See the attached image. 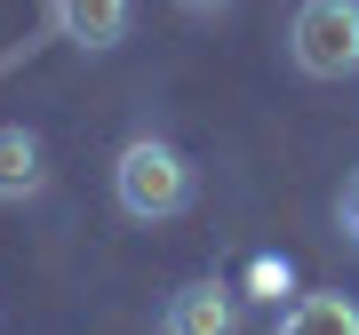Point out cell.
<instances>
[{
  "instance_id": "6da1fadb",
  "label": "cell",
  "mask_w": 359,
  "mask_h": 335,
  "mask_svg": "<svg viewBox=\"0 0 359 335\" xmlns=\"http://www.w3.org/2000/svg\"><path fill=\"white\" fill-rule=\"evenodd\" d=\"M112 200H120V216H128V224H168V216H184V207H192V160H184L176 144H160V136L120 144V160H112Z\"/></svg>"
},
{
  "instance_id": "7a4b0ae2",
  "label": "cell",
  "mask_w": 359,
  "mask_h": 335,
  "mask_svg": "<svg viewBox=\"0 0 359 335\" xmlns=\"http://www.w3.org/2000/svg\"><path fill=\"white\" fill-rule=\"evenodd\" d=\"M287 56L304 80H351L359 72V0H304L287 25Z\"/></svg>"
},
{
  "instance_id": "3957f363",
  "label": "cell",
  "mask_w": 359,
  "mask_h": 335,
  "mask_svg": "<svg viewBox=\"0 0 359 335\" xmlns=\"http://www.w3.org/2000/svg\"><path fill=\"white\" fill-rule=\"evenodd\" d=\"M160 335H240V287H224V280L176 287L160 311Z\"/></svg>"
},
{
  "instance_id": "277c9868",
  "label": "cell",
  "mask_w": 359,
  "mask_h": 335,
  "mask_svg": "<svg viewBox=\"0 0 359 335\" xmlns=\"http://www.w3.org/2000/svg\"><path fill=\"white\" fill-rule=\"evenodd\" d=\"M136 25V0H56V32L72 48H120Z\"/></svg>"
},
{
  "instance_id": "5b68a950",
  "label": "cell",
  "mask_w": 359,
  "mask_h": 335,
  "mask_svg": "<svg viewBox=\"0 0 359 335\" xmlns=\"http://www.w3.org/2000/svg\"><path fill=\"white\" fill-rule=\"evenodd\" d=\"M48 192V152H40L32 128L0 120V200H40Z\"/></svg>"
},
{
  "instance_id": "8992f818",
  "label": "cell",
  "mask_w": 359,
  "mask_h": 335,
  "mask_svg": "<svg viewBox=\"0 0 359 335\" xmlns=\"http://www.w3.org/2000/svg\"><path fill=\"white\" fill-rule=\"evenodd\" d=\"M280 335H359V303L344 287H320V296H295L280 311Z\"/></svg>"
},
{
  "instance_id": "52a82bcc",
  "label": "cell",
  "mask_w": 359,
  "mask_h": 335,
  "mask_svg": "<svg viewBox=\"0 0 359 335\" xmlns=\"http://www.w3.org/2000/svg\"><path fill=\"white\" fill-rule=\"evenodd\" d=\"M335 224H344V240L359 247V176L344 184V200H335Z\"/></svg>"
},
{
  "instance_id": "ba28073f",
  "label": "cell",
  "mask_w": 359,
  "mask_h": 335,
  "mask_svg": "<svg viewBox=\"0 0 359 335\" xmlns=\"http://www.w3.org/2000/svg\"><path fill=\"white\" fill-rule=\"evenodd\" d=\"M176 8H184V16H216L224 0H176Z\"/></svg>"
}]
</instances>
